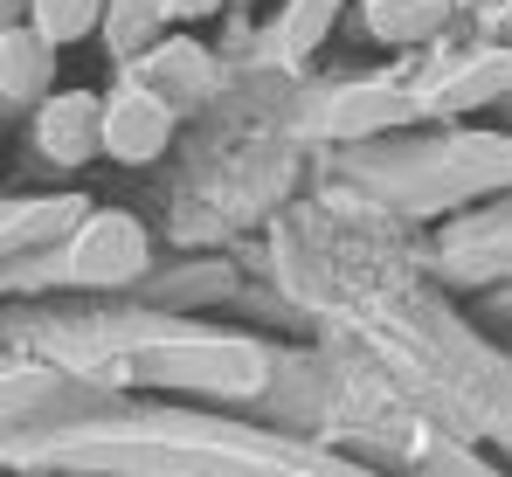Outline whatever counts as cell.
Masks as SVG:
<instances>
[{"label": "cell", "instance_id": "4fadbf2b", "mask_svg": "<svg viewBox=\"0 0 512 477\" xmlns=\"http://www.w3.org/2000/svg\"><path fill=\"white\" fill-rule=\"evenodd\" d=\"M346 0H277V28H270V49L277 56H291V63H305V56H319L326 49V35L340 28Z\"/></svg>", "mask_w": 512, "mask_h": 477}, {"label": "cell", "instance_id": "5b68a950", "mask_svg": "<svg viewBox=\"0 0 512 477\" xmlns=\"http://www.w3.org/2000/svg\"><path fill=\"white\" fill-rule=\"evenodd\" d=\"M173 111L167 97H153L146 83H118V90H104V159H118V166H153V159L173 146Z\"/></svg>", "mask_w": 512, "mask_h": 477}, {"label": "cell", "instance_id": "e0dca14e", "mask_svg": "<svg viewBox=\"0 0 512 477\" xmlns=\"http://www.w3.org/2000/svg\"><path fill=\"white\" fill-rule=\"evenodd\" d=\"M485 35H492V49H512V0L485 7Z\"/></svg>", "mask_w": 512, "mask_h": 477}, {"label": "cell", "instance_id": "7a4b0ae2", "mask_svg": "<svg viewBox=\"0 0 512 477\" xmlns=\"http://www.w3.org/2000/svg\"><path fill=\"white\" fill-rule=\"evenodd\" d=\"M146 256H153V242H146V222L132 208H97L84 229L63 242L56 277L77 284V291H118V284L146 277Z\"/></svg>", "mask_w": 512, "mask_h": 477}, {"label": "cell", "instance_id": "3957f363", "mask_svg": "<svg viewBox=\"0 0 512 477\" xmlns=\"http://www.w3.org/2000/svg\"><path fill=\"white\" fill-rule=\"evenodd\" d=\"M132 367L167 388H208V395H256L270 374L263 346H250V339H160Z\"/></svg>", "mask_w": 512, "mask_h": 477}, {"label": "cell", "instance_id": "5bb4252c", "mask_svg": "<svg viewBox=\"0 0 512 477\" xmlns=\"http://www.w3.org/2000/svg\"><path fill=\"white\" fill-rule=\"evenodd\" d=\"M104 14H111V0H28V28L56 49H77L90 35H104Z\"/></svg>", "mask_w": 512, "mask_h": 477}, {"label": "cell", "instance_id": "ba28073f", "mask_svg": "<svg viewBox=\"0 0 512 477\" xmlns=\"http://www.w3.org/2000/svg\"><path fill=\"white\" fill-rule=\"evenodd\" d=\"M125 77L146 83L153 97H167L173 111H194L201 97H215V56H208L201 42H187V35H167V42H160L153 56H139Z\"/></svg>", "mask_w": 512, "mask_h": 477}, {"label": "cell", "instance_id": "30bf717a", "mask_svg": "<svg viewBox=\"0 0 512 477\" xmlns=\"http://www.w3.org/2000/svg\"><path fill=\"white\" fill-rule=\"evenodd\" d=\"M90 208L84 194H14L7 201V256H21V249H49V242H70L77 229H84Z\"/></svg>", "mask_w": 512, "mask_h": 477}, {"label": "cell", "instance_id": "8992f818", "mask_svg": "<svg viewBox=\"0 0 512 477\" xmlns=\"http://www.w3.org/2000/svg\"><path fill=\"white\" fill-rule=\"evenodd\" d=\"M35 153L49 166H90L104 153V90H56L35 111Z\"/></svg>", "mask_w": 512, "mask_h": 477}, {"label": "cell", "instance_id": "8fae6325", "mask_svg": "<svg viewBox=\"0 0 512 477\" xmlns=\"http://www.w3.org/2000/svg\"><path fill=\"white\" fill-rule=\"evenodd\" d=\"M450 7L457 0H360V28L381 49H423L450 28Z\"/></svg>", "mask_w": 512, "mask_h": 477}, {"label": "cell", "instance_id": "52a82bcc", "mask_svg": "<svg viewBox=\"0 0 512 477\" xmlns=\"http://www.w3.org/2000/svg\"><path fill=\"white\" fill-rule=\"evenodd\" d=\"M429 104V118H457V111H485V104H499L512 90V49H478V56H464V63H443L429 83H416Z\"/></svg>", "mask_w": 512, "mask_h": 477}, {"label": "cell", "instance_id": "277c9868", "mask_svg": "<svg viewBox=\"0 0 512 477\" xmlns=\"http://www.w3.org/2000/svg\"><path fill=\"white\" fill-rule=\"evenodd\" d=\"M416 118H429V104H423L416 83L367 77V83L333 90V97L305 118V132H312V139H353V146H367V139H388V132L416 125Z\"/></svg>", "mask_w": 512, "mask_h": 477}, {"label": "cell", "instance_id": "9c48e42d", "mask_svg": "<svg viewBox=\"0 0 512 477\" xmlns=\"http://www.w3.org/2000/svg\"><path fill=\"white\" fill-rule=\"evenodd\" d=\"M56 97V42H42L35 28H0V104L7 111H42Z\"/></svg>", "mask_w": 512, "mask_h": 477}, {"label": "cell", "instance_id": "7c38bea8", "mask_svg": "<svg viewBox=\"0 0 512 477\" xmlns=\"http://www.w3.org/2000/svg\"><path fill=\"white\" fill-rule=\"evenodd\" d=\"M167 7H160V0H111V14H104V35H97V42H104V56H118V63H125V70H132V63H139V56H153V49H160V42H167Z\"/></svg>", "mask_w": 512, "mask_h": 477}, {"label": "cell", "instance_id": "9a60e30c", "mask_svg": "<svg viewBox=\"0 0 512 477\" xmlns=\"http://www.w3.org/2000/svg\"><path fill=\"white\" fill-rule=\"evenodd\" d=\"M450 256L457 263H492V270H506L512 263V229H492V236H450Z\"/></svg>", "mask_w": 512, "mask_h": 477}, {"label": "cell", "instance_id": "2e32d148", "mask_svg": "<svg viewBox=\"0 0 512 477\" xmlns=\"http://www.w3.org/2000/svg\"><path fill=\"white\" fill-rule=\"evenodd\" d=\"M167 7V21H215L229 0H160Z\"/></svg>", "mask_w": 512, "mask_h": 477}, {"label": "cell", "instance_id": "6da1fadb", "mask_svg": "<svg viewBox=\"0 0 512 477\" xmlns=\"http://www.w3.org/2000/svg\"><path fill=\"white\" fill-rule=\"evenodd\" d=\"M388 173H374L388 187V201L402 208H457L478 194H506L512 187V139L506 132H450L436 146H416L409 159H381Z\"/></svg>", "mask_w": 512, "mask_h": 477}]
</instances>
